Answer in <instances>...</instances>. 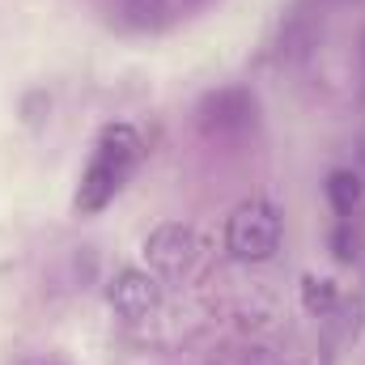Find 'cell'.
<instances>
[{
	"label": "cell",
	"instance_id": "1",
	"mask_svg": "<svg viewBox=\"0 0 365 365\" xmlns=\"http://www.w3.org/2000/svg\"><path fill=\"white\" fill-rule=\"evenodd\" d=\"M145 158V140L132 123H106L98 132V145H93L90 166L81 170V182H77V195H73V208L81 217H93L102 212L119 191L123 182L132 179V170L140 166Z\"/></svg>",
	"mask_w": 365,
	"mask_h": 365
},
{
	"label": "cell",
	"instance_id": "2",
	"mask_svg": "<svg viewBox=\"0 0 365 365\" xmlns=\"http://www.w3.org/2000/svg\"><path fill=\"white\" fill-rule=\"evenodd\" d=\"M280 238H284V225L276 204L268 200H242L225 221V247L242 264H268L280 251Z\"/></svg>",
	"mask_w": 365,
	"mask_h": 365
},
{
	"label": "cell",
	"instance_id": "3",
	"mask_svg": "<svg viewBox=\"0 0 365 365\" xmlns=\"http://www.w3.org/2000/svg\"><path fill=\"white\" fill-rule=\"evenodd\" d=\"M140 251H145V264L158 280H179V276L191 272V264L200 255V238L182 221H162V225H153L145 234Z\"/></svg>",
	"mask_w": 365,
	"mask_h": 365
},
{
	"label": "cell",
	"instance_id": "4",
	"mask_svg": "<svg viewBox=\"0 0 365 365\" xmlns=\"http://www.w3.org/2000/svg\"><path fill=\"white\" fill-rule=\"evenodd\" d=\"M195 119H200V128H204L208 136H217V140L242 136V132L255 128V98H251L247 90H238V86L212 90L204 102H200Z\"/></svg>",
	"mask_w": 365,
	"mask_h": 365
},
{
	"label": "cell",
	"instance_id": "5",
	"mask_svg": "<svg viewBox=\"0 0 365 365\" xmlns=\"http://www.w3.org/2000/svg\"><path fill=\"white\" fill-rule=\"evenodd\" d=\"M106 302L119 319L128 323H140L149 319L158 306H162V280L149 272V268H119L106 284Z\"/></svg>",
	"mask_w": 365,
	"mask_h": 365
},
{
	"label": "cell",
	"instance_id": "6",
	"mask_svg": "<svg viewBox=\"0 0 365 365\" xmlns=\"http://www.w3.org/2000/svg\"><path fill=\"white\" fill-rule=\"evenodd\" d=\"M115 21L136 34H153L170 21V0H115Z\"/></svg>",
	"mask_w": 365,
	"mask_h": 365
},
{
	"label": "cell",
	"instance_id": "7",
	"mask_svg": "<svg viewBox=\"0 0 365 365\" xmlns=\"http://www.w3.org/2000/svg\"><path fill=\"white\" fill-rule=\"evenodd\" d=\"M361 195H365V182H361V175L357 170H331L327 175V204L336 208V217H353V208L361 204Z\"/></svg>",
	"mask_w": 365,
	"mask_h": 365
},
{
	"label": "cell",
	"instance_id": "8",
	"mask_svg": "<svg viewBox=\"0 0 365 365\" xmlns=\"http://www.w3.org/2000/svg\"><path fill=\"white\" fill-rule=\"evenodd\" d=\"M340 306V284L331 276H302V310L314 314V319H327L336 314Z\"/></svg>",
	"mask_w": 365,
	"mask_h": 365
},
{
	"label": "cell",
	"instance_id": "9",
	"mask_svg": "<svg viewBox=\"0 0 365 365\" xmlns=\"http://www.w3.org/2000/svg\"><path fill=\"white\" fill-rule=\"evenodd\" d=\"M357 93H361V106H365V34H361V51H357Z\"/></svg>",
	"mask_w": 365,
	"mask_h": 365
},
{
	"label": "cell",
	"instance_id": "10",
	"mask_svg": "<svg viewBox=\"0 0 365 365\" xmlns=\"http://www.w3.org/2000/svg\"><path fill=\"white\" fill-rule=\"evenodd\" d=\"M361 162H365V145H361Z\"/></svg>",
	"mask_w": 365,
	"mask_h": 365
}]
</instances>
